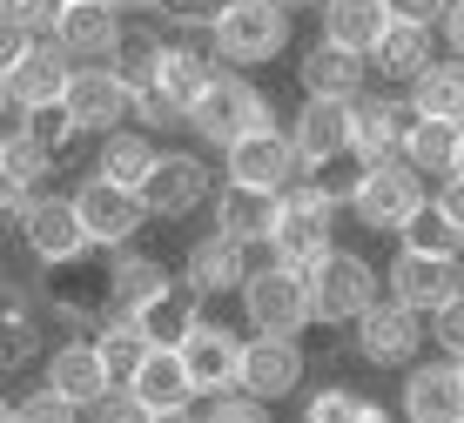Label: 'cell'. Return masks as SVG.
Here are the masks:
<instances>
[{
  "instance_id": "obj_33",
  "label": "cell",
  "mask_w": 464,
  "mask_h": 423,
  "mask_svg": "<svg viewBox=\"0 0 464 423\" xmlns=\"http://www.w3.org/2000/svg\"><path fill=\"white\" fill-rule=\"evenodd\" d=\"M135 316H141V330H149V343H182L188 322L202 316V296H196L188 283H162L149 303L135 309Z\"/></svg>"
},
{
  "instance_id": "obj_52",
  "label": "cell",
  "mask_w": 464,
  "mask_h": 423,
  "mask_svg": "<svg viewBox=\"0 0 464 423\" xmlns=\"http://www.w3.org/2000/svg\"><path fill=\"white\" fill-rule=\"evenodd\" d=\"M0 108H14V94H7V74H0Z\"/></svg>"
},
{
  "instance_id": "obj_10",
  "label": "cell",
  "mask_w": 464,
  "mask_h": 423,
  "mask_svg": "<svg viewBox=\"0 0 464 423\" xmlns=\"http://www.w3.org/2000/svg\"><path fill=\"white\" fill-rule=\"evenodd\" d=\"M350 330H357V356H363V363H377V370H411V363H418V350H424V316H418V309H404L397 296H377Z\"/></svg>"
},
{
  "instance_id": "obj_56",
  "label": "cell",
  "mask_w": 464,
  "mask_h": 423,
  "mask_svg": "<svg viewBox=\"0 0 464 423\" xmlns=\"http://www.w3.org/2000/svg\"><path fill=\"white\" fill-rule=\"evenodd\" d=\"M458 370H464V356H458Z\"/></svg>"
},
{
  "instance_id": "obj_53",
  "label": "cell",
  "mask_w": 464,
  "mask_h": 423,
  "mask_svg": "<svg viewBox=\"0 0 464 423\" xmlns=\"http://www.w3.org/2000/svg\"><path fill=\"white\" fill-rule=\"evenodd\" d=\"M0 423H14V403H7V397H0Z\"/></svg>"
},
{
  "instance_id": "obj_13",
  "label": "cell",
  "mask_w": 464,
  "mask_h": 423,
  "mask_svg": "<svg viewBox=\"0 0 464 423\" xmlns=\"http://www.w3.org/2000/svg\"><path fill=\"white\" fill-rule=\"evenodd\" d=\"M418 121L411 94H357V115H350V155L357 168H377V161H404V135Z\"/></svg>"
},
{
  "instance_id": "obj_7",
  "label": "cell",
  "mask_w": 464,
  "mask_h": 423,
  "mask_svg": "<svg viewBox=\"0 0 464 423\" xmlns=\"http://www.w3.org/2000/svg\"><path fill=\"white\" fill-rule=\"evenodd\" d=\"M209 195H216V168L202 155H188V149H162L155 168H149V182H141L149 222H182V216H196Z\"/></svg>"
},
{
  "instance_id": "obj_42",
  "label": "cell",
  "mask_w": 464,
  "mask_h": 423,
  "mask_svg": "<svg viewBox=\"0 0 464 423\" xmlns=\"http://www.w3.org/2000/svg\"><path fill=\"white\" fill-rule=\"evenodd\" d=\"M430 343H438L444 356H464V289H458L451 303L430 309Z\"/></svg>"
},
{
  "instance_id": "obj_14",
  "label": "cell",
  "mask_w": 464,
  "mask_h": 423,
  "mask_svg": "<svg viewBox=\"0 0 464 423\" xmlns=\"http://www.w3.org/2000/svg\"><path fill=\"white\" fill-rule=\"evenodd\" d=\"M464 289V255H424V249H397V263L383 269V296H397L404 309L430 316L438 303H451Z\"/></svg>"
},
{
  "instance_id": "obj_49",
  "label": "cell",
  "mask_w": 464,
  "mask_h": 423,
  "mask_svg": "<svg viewBox=\"0 0 464 423\" xmlns=\"http://www.w3.org/2000/svg\"><path fill=\"white\" fill-rule=\"evenodd\" d=\"M444 41H451V54H464V0H444Z\"/></svg>"
},
{
  "instance_id": "obj_4",
  "label": "cell",
  "mask_w": 464,
  "mask_h": 423,
  "mask_svg": "<svg viewBox=\"0 0 464 423\" xmlns=\"http://www.w3.org/2000/svg\"><path fill=\"white\" fill-rule=\"evenodd\" d=\"M377 296H383V289H377V269L363 263L357 249H337V242H330V249L310 263V322H324V330L357 322Z\"/></svg>"
},
{
  "instance_id": "obj_8",
  "label": "cell",
  "mask_w": 464,
  "mask_h": 423,
  "mask_svg": "<svg viewBox=\"0 0 464 423\" xmlns=\"http://www.w3.org/2000/svg\"><path fill=\"white\" fill-rule=\"evenodd\" d=\"M21 242H27V255H34L41 269H74V263L94 249L88 229H82L74 195H34V202H27V216H21Z\"/></svg>"
},
{
  "instance_id": "obj_22",
  "label": "cell",
  "mask_w": 464,
  "mask_h": 423,
  "mask_svg": "<svg viewBox=\"0 0 464 423\" xmlns=\"http://www.w3.org/2000/svg\"><path fill=\"white\" fill-rule=\"evenodd\" d=\"M47 383H54L74 410H94L115 377H108V356L94 350V336H68V343H54V356H47Z\"/></svg>"
},
{
  "instance_id": "obj_32",
  "label": "cell",
  "mask_w": 464,
  "mask_h": 423,
  "mask_svg": "<svg viewBox=\"0 0 464 423\" xmlns=\"http://www.w3.org/2000/svg\"><path fill=\"white\" fill-rule=\"evenodd\" d=\"M383 27H391L383 0H324V41L350 47V54H371Z\"/></svg>"
},
{
  "instance_id": "obj_29",
  "label": "cell",
  "mask_w": 464,
  "mask_h": 423,
  "mask_svg": "<svg viewBox=\"0 0 464 423\" xmlns=\"http://www.w3.org/2000/svg\"><path fill=\"white\" fill-rule=\"evenodd\" d=\"M411 108L418 115H438V121H464V54L438 61L430 54L418 74H411Z\"/></svg>"
},
{
  "instance_id": "obj_11",
  "label": "cell",
  "mask_w": 464,
  "mask_h": 423,
  "mask_svg": "<svg viewBox=\"0 0 464 423\" xmlns=\"http://www.w3.org/2000/svg\"><path fill=\"white\" fill-rule=\"evenodd\" d=\"M61 108L74 115L82 135H108V128H121L135 115V94H128V81L108 61H74L68 88H61Z\"/></svg>"
},
{
  "instance_id": "obj_30",
  "label": "cell",
  "mask_w": 464,
  "mask_h": 423,
  "mask_svg": "<svg viewBox=\"0 0 464 423\" xmlns=\"http://www.w3.org/2000/svg\"><path fill=\"white\" fill-rule=\"evenodd\" d=\"M102 149H94V175H108V182H121V188H141L149 182V168H155V141L141 135V128H108V135H94Z\"/></svg>"
},
{
  "instance_id": "obj_45",
  "label": "cell",
  "mask_w": 464,
  "mask_h": 423,
  "mask_svg": "<svg viewBox=\"0 0 464 423\" xmlns=\"http://www.w3.org/2000/svg\"><path fill=\"white\" fill-rule=\"evenodd\" d=\"M14 14H21L27 27H34V41H54V21H61V0H21V7H14Z\"/></svg>"
},
{
  "instance_id": "obj_3",
  "label": "cell",
  "mask_w": 464,
  "mask_h": 423,
  "mask_svg": "<svg viewBox=\"0 0 464 423\" xmlns=\"http://www.w3.org/2000/svg\"><path fill=\"white\" fill-rule=\"evenodd\" d=\"M330 242H337V202L324 195V182H290L283 202H276V229H269L263 249L276 255V263L310 269Z\"/></svg>"
},
{
  "instance_id": "obj_41",
  "label": "cell",
  "mask_w": 464,
  "mask_h": 423,
  "mask_svg": "<svg viewBox=\"0 0 464 423\" xmlns=\"http://www.w3.org/2000/svg\"><path fill=\"white\" fill-rule=\"evenodd\" d=\"M14 417H21V423H68V417H74V403L61 397L54 383H41V389H27V397L14 403Z\"/></svg>"
},
{
  "instance_id": "obj_48",
  "label": "cell",
  "mask_w": 464,
  "mask_h": 423,
  "mask_svg": "<svg viewBox=\"0 0 464 423\" xmlns=\"http://www.w3.org/2000/svg\"><path fill=\"white\" fill-rule=\"evenodd\" d=\"M430 202H438L444 216L464 229V175H438V195H430Z\"/></svg>"
},
{
  "instance_id": "obj_36",
  "label": "cell",
  "mask_w": 464,
  "mask_h": 423,
  "mask_svg": "<svg viewBox=\"0 0 464 423\" xmlns=\"http://www.w3.org/2000/svg\"><path fill=\"white\" fill-rule=\"evenodd\" d=\"M397 236H404V249H424V255H464V229H458L451 216H444L438 202H424Z\"/></svg>"
},
{
  "instance_id": "obj_46",
  "label": "cell",
  "mask_w": 464,
  "mask_h": 423,
  "mask_svg": "<svg viewBox=\"0 0 464 423\" xmlns=\"http://www.w3.org/2000/svg\"><path fill=\"white\" fill-rule=\"evenodd\" d=\"M27 202H34V188H27V182H14V175H0V222H14V229H21Z\"/></svg>"
},
{
  "instance_id": "obj_31",
  "label": "cell",
  "mask_w": 464,
  "mask_h": 423,
  "mask_svg": "<svg viewBox=\"0 0 464 423\" xmlns=\"http://www.w3.org/2000/svg\"><path fill=\"white\" fill-rule=\"evenodd\" d=\"M94 350L108 356V377L128 383V377H135V363H141L155 343H149V330H141L135 309H102V322H94Z\"/></svg>"
},
{
  "instance_id": "obj_12",
  "label": "cell",
  "mask_w": 464,
  "mask_h": 423,
  "mask_svg": "<svg viewBox=\"0 0 464 423\" xmlns=\"http://www.w3.org/2000/svg\"><path fill=\"white\" fill-rule=\"evenodd\" d=\"M74 208H82V229H88L94 249H121V242H135L149 229L141 188H121V182H108V175H88V182L74 188Z\"/></svg>"
},
{
  "instance_id": "obj_54",
  "label": "cell",
  "mask_w": 464,
  "mask_h": 423,
  "mask_svg": "<svg viewBox=\"0 0 464 423\" xmlns=\"http://www.w3.org/2000/svg\"><path fill=\"white\" fill-rule=\"evenodd\" d=\"M283 7H290V14H296V7H316V0H283Z\"/></svg>"
},
{
  "instance_id": "obj_25",
  "label": "cell",
  "mask_w": 464,
  "mask_h": 423,
  "mask_svg": "<svg viewBox=\"0 0 464 423\" xmlns=\"http://www.w3.org/2000/svg\"><path fill=\"white\" fill-rule=\"evenodd\" d=\"M296 81H303V94H363V81H371V61L363 54H350V47L337 41H316L310 54L296 61Z\"/></svg>"
},
{
  "instance_id": "obj_50",
  "label": "cell",
  "mask_w": 464,
  "mask_h": 423,
  "mask_svg": "<svg viewBox=\"0 0 464 423\" xmlns=\"http://www.w3.org/2000/svg\"><path fill=\"white\" fill-rule=\"evenodd\" d=\"M108 7H121V14H162V0H108Z\"/></svg>"
},
{
  "instance_id": "obj_21",
  "label": "cell",
  "mask_w": 464,
  "mask_h": 423,
  "mask_svg": "<svg viewBox=\"0 0 464 423\" xmlns=\"http://www.w3.org/2000/svg\"><path fill=\"white\" fill-rule=\"evenodd\" d=\"M121 34V7H108V0H68L54 21V41L68 47V61H115Z\"/></svg>"
},
{
  "instance_id": "obj_55",
  "label": "cell",
  "mask_w": 464,
  "mask_h": 423,
  "mask_svg": "<svg viewBox=\"0 0 464 423\" xmlns=\"http://www.w3.org/2000/svg\"><path fill=\"white\" fill-rule=\"evenodd\" d=\"M0 7H21V0H0Z\"/></svg>"
},
{
  "instance_id": "obj_28",
  "label": "cell",
  "mask_w": 464,
  "mask_h": 423,
  "mask_svg": "<svg viewBox=\"0 0 464 423\" xmlns=\"http://www.w3.org/2000/svg\"><path fill=\"white\" fill-rule=\"evenodd\" d=\"M162 283H175L169 275V263H155V255H141V249H121L108 255V275H102V289H108V309H141L155 296Z\"/></svg>"
},
{
  "instance_id": "obj_24",
  "label": "cell",
  "mask_w": 464,
  "mask_h": 423,
  "mask_svg": "<svg viewBox=\"0 0 464 423\" xmlns=\"http://www.w3.org/2000/svg\"><path fill=\"white\" fill-rule=\"evenodd\" d=\"M276 188H249V182H222L216 188V229H229L236 242H269V229H276Z\"/></svg>"
},
{
  "instance_id": "obj_58",
  "label": "cell",
  "mask_w": 464,
  "mask_h": 423,
  "mask_svg": "<svg viewBox=\"0 0 464 423\" xmlns=\"http://www.w3.org/2000/svg\"><path fill=\"white\" fill-rule=\"evenodd\" d=\"M316 7H324V0H316Z\"/></svg>"
},
{
  "instance_id": "obj_27",
  "label": "cell",
  "mask_w": 464,
  "mask_h": 423,
  "mask_svg": "<svg viewBox=\"0 0 464 423\" xmlns=\"http://www.w3.org/2000/svg\"><path fill=\"white\" fill-rule=\"evenodd\" d=\"M363 61H371L377 81H391V88H411V74L430 61V27H418V21H391Z\"/></svg>"
},
{
  "instance_id": "obj_17",
  "label": "cell",
  "mask_w": 464,
  "mask_h": 423,
  "mask_svg": "<svg viewBox=\"0 0 464 423\" xmlns=\"http://www.w3.org/2000/svg\"><path fill=\"white\" fill-rule=\"evenodd\" d=\"M249 269H256V263H249V242H236L229 229H209V236H196V249H188L182 283L196 289L202 303H216V296H236Z\"/></svg>"
},
{
  "instance_id": "obj_47",
  "label": "cell",
  "mask_w": 464,
  "mask_h": 423,
  "mask_svg": "<svg viewBox=\"0 0 464 423\" xmlns=\"http://www.w3.org/2000/svg\"><path fill=\"white\" fill-rule=\"evenodd\" d=\"M391 21H418V27H438L444 21V0H383Z\"/></svg>"
},
{
  "instance_id": "obj_43",
  "label": "cell",
  "mask_w": 464,
  "mask_h": 423,
  "mask_svg": "<svg viewBox=\"0 0 464 423\" xmlns=\"http://www.w3.org/2000/svg\"><path fill=\"white\" fill-rule=\"evenodd\" d=\"M27 47H34V27H27L21 14H14V7H0V74H7L14 61L27 54Z\"/></svg>"
},
{
  "instance_id": "obj_19",
  "label": "cell",
  "mask_w": 464,
  "mask_h": 423,
  "mask_svg": "<svg viewBox=\"0 0 464 423\" xmlns=\"http://www.w3.org/2000/svg\"><path fill=\"white\" fill-rule=\"evenodd\" d=\"M175 350H182L188 377H196V397H202V389H222V383L243 377V336H236L229 322L196 316V322H188V336H182Z\"/></svg>"
},
{
  "instance_id": "obj_35",
  "label": "cell",
  "mask_w": 464,
  "mask_h": 423,
  "mask_svg": "<svg viewBox=\"0 0 464 423\" xmlns=\"http://www.w3.org/2000/svg\"><path fill=\"white\" fill-rule=\"evenodd\" d=\"M47 168H54V155H47V149H41L34 135H27L21 121H7V128H0V175H14V182H27V188H34V182H47Z\"/></svg>"
},
{
  "instance_id": "obj_18",
  "label": "cell",
  "mask_w": 464,
  "mask_h": 423,
  "mask_svg": "<svg viewBox=\"0 0 464 423\" xmlns=\"http://www.w3.org/2000/svg\"><path fill=\"white\" fill-rule=\"evenodd\" d=\"M249 397L276 403V397H296L303 389V343L296 336H243V377Z\"/></svg>"
},
{
  "instance_id": "obj_40",
  "label": "cell",
  "mask_w": 464,
  "mask_h": 423,
  "mask_svg": "<svg viewBox=\"0 0 464 423\" xmlns=\"http://www.w3.org/2000/svg\"><path fill=\"white\" fill-rule=\"evenodd\" d=\"M21 128L41 141L47 155H68L74 141H82V128H74V115H68L61 101H47V108H21Z\"/></svg>"
},
{
  "instance_id": "obj_39",
  "label": "cell",
  "mask_w": 464,
  "mask_h": 423,
  "mask_svg": "<svg viewBox=\"0 0 464 423\" xmlns=\"http://www.w3.org/2000/svg\"><path fill=\"white\" fill-rule=\"evenodd\" d=\"M303 417L310 423H383V410L371 397H357V389H316V397H303Z\"/></svg>"
},
{
  "instance_id": "obj_2",
  "label": "cell",
  "mask_w": 464,
  "mask_h": 423,
  "mask_svg": "<svg viewBox=\"0 0 464 423\" xmlns=\"http://www.w3.org/2000/svg\"><path fill=\"white\" fill-rule=\"evenodd\" d=\"M243 316H249V336H303L310 330V269L296 263H276L269 255L263 269L243 275Z\"/></svg>"
},
{
  "instance_id": "obj_6",
  "label": "cell",
  "mask_w": 464,
  "mask_h": 423,
  "mask_svg": "<svg viewBox=\"0 0 464 423\" xmlns=\"http://www.w3.org/2000/svg\"><path fill=\"white\" fill-rule=\"evenodd\" d=\"M263 121H276V108L263 101V88L243 74H209V88L188 101V135L196 141H209V149H229L236 135H249V128H263Z\"/></svg>"
},
{
  "instance_id": "obj_57",
  "label": "cell",
  "mask_w": 464,
  "mask_h": 423,
  "mask_svg": "<svg viewBox=\"0 0 464 423\" xmlns=\"http://www.w3.org/2000/svg\"><path fill=\"white\" fill-rule=\"evenodd\" d=\"M61 7H68V0H61Z\"/></svg>"
},
{
  "instance_id": "obj_34",
  "label": "cell",
  "mask_w": 464,
  "mask_h": 423,
  "mask_svg": "<svg viewBox=\"0 0 464 423\" xmlns=\"http://www.w3.org/2000/svg\"><path fill=\"white\" fill-rule=\"evenodd\" d=\"M451 155H458V121H438V115H418L411 121V135H404V161L418 175H451Z\"/></svg>"
},
{
  "instance_id": "obj_5",
  "label": "cell",
  "mask_w": 464,
  "mask_h": 423,
  "mask_svg": "<svg viewBox=\"0 0 464 423\" xmlns=\"http://www.w3.org/2000/svg\"><path fill=\"white\" fill-rule=\"evenodd\" d=\"M424 202H430V175H418L411 161H377V168H357V182H350V216L377 236H397Z\"/></svg>"
},
{
  "instance_id": "obj_23",
  "label": "cell",
  "mask_w": 464,
  "mask_h": 423,
  "mask_svg": "<svg viewBox=\"0 0 464 423\" xmlns=\"http://www.w3.org/2000/svg\"><path fill=\"white\" fill-rule=\"evenodd\" d=\"M68 74H74L68 47H61V41H34V47L7 68V94H14V108H47V101H61Z\"/></svg>"
},
{
  "instance_id": "obj_20",
  "label": "cell",
  "mask_w": 464,
  "mask_h": 423,
  "mask_svg": "<svg viewBox=\"0 0 464 423\" xmlns=\"http://www.w3.org/2000/svg\"><path fill=\"white\" fill-rule=\"evenodd\" d=\"M404 417L411 423H464V370H458V356L411 363V377H404Z\"/></svg>"
},
{
  "instance_id": "obj_38",
  "label": "cell",
  "mask_w": 464,
  "mask_h": 423,
  "mask_svg": "<svg viewBox=\"0 0 464 423\" xmlns=\"http://www.w3.org/2000/svg\"><path fill=\"white\" fill-rule=\"evenodd\" d=\"M155 61H162V34H121V47H115L108 68L128 81V94H141L155 81Z\"/></svg>"
},
{
  "instance_id": "obj_16",
  "label": "cell",
  "mask_w": 464,
  "mask_h": 423,
  "mask_svg": "<svg viewBox=\"0 0 464 423\" xmlns=\"http://www.w3.org/2000/svg\"><path fill=\"white\" fill-rule=\"evenodd\" d=\"M128 389H135V403H141V417H149V423L196 410V377H188V363H182V350H175V343H155L149 356H141L135 377H128Z\"/></svg>"
},
{
  "instance_id": "obj_9",
  "label": "cell",
  "mask_w": 464,
  "mask_h": 423,
  "mask_svg": "<svg viewBox=\"0 0 464 423\" xmlns=\"http://www.w3.org/2000/svg\"><path fill=\"white\" fill-rule=\"evenodd\" d=\"M350 115H357V94H303V108L290 115V149H296V161L303 168H330V161H343L350 155Z\"/></svg>"
},
{
  "instance_id": "obj_15",
  "label": "cell",
  "mask_w": 464,
  "mask_h": 423,
  "mask_svg": "<svg viewBox=\"0 0 464 423\" xmlns=\"http://www.w3.org/2000/svg\"><path fill=\"white\" fill-rule=\"evenodd\" d=\"M222 168H229V182H249V188H290L296 175H303V161L290 149V135H283L276 121H263V128H249V135H236L229 149H222Z\"/></svg>"
},
{
  "instance_id": "obj_1",
  "label": "cell",
  "mask_w": 464,
  "mask_h": 423,
  "mask_svg": "<svg viewBox=\"0 0 464 423\" xmlns=\"http://www.w3.org/2000/svg\"><path fill=\"white\" fill-rule=\"evenodd\" d=\"M290 27L296 14L283 0H222V14L209 21V41H216V61H229V68H263L290 47Z\"/></svg>"
},
{
  "instance_id": "obj_26",
  "label": "cell",
  "mask_w": 464,
  "mask_h": 423,
  "mask_svg": "<svg viewBox=\"0 0 464 423\" xmlns=\"http://www.w3.org/2000/svg\"><path fill=\"white\" fill-rule=\"evenodd\" d=\"M47 330H41V309L27 303L21 283H0V370H27L41 356Z\"/></svg>"
},
{
  "instance_id": "obj_51",
  "label": "cell",
  "mask_w": 464,
  "mask_h": 423,
  "mask_svg": "<svg viewBox=\"0 0 464 423\" xmlns=\"http://www.w3.org/2000/svg\"><path fill=\"white\" fill-rule=\"evenodd\" d=\"M451 175H464V121H458V155H451Z\"/></svg>"
},
{
  "instance_id": "obj_37",
  "label": "cell",
  "mask_w": 464,
  "mask_h": 423,
  "mask_svg": "<svg viewBox=\"0 0 464 423\" xmlns=\"http://www.w3.org/2000/svg\"><path fill=\"white\" fill-rule=\"evenodd\" d=\"M196 417H209V423H263L269 403L249 397L243 383H222V389H202V397H196Z\"/></svg>"
},
{
  "instance_id": "obj_44",
  "label": "cell",
  "mask_w": 464,
  "mask_h": 423,
  "mask_svg": "<svg viewBox=\"0 0 464 423\" xmlns=\"http://www.w3.org/2000/svg\"><path fill=\"white\" fill-rule=\"evenodd\" d=\"M94 417H102V423H141V403H135L128 383H108V397L94 403Z\"/></svg>"
}]
</instances>
